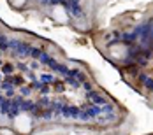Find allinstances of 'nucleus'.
<instances>
[{
  "label": "nucleus",
  "instance_id": "1",
  "mask_svg": "<svg viewBox=\"0 0 153 135\" xmlns=\"http://www.w3.org/2000/svg\"><path fill=\"white\" fill-rule=\"evenodd\" d=\"M86 97H88V98L93 102V105H104V104H107L106 98H104L102 95L95 93V91H88V93H86Z\"/></svg>",
  "mask_w": 153,
  "mask_h": 135
},
{
  "label": "nucleus",
  "instance_id": "2",
  "mask_svg": "<svg viewBox=\"0 0 153 135\" xmlns=\"http://www.w3.org/2000/svg\"><path fill=\"white\" fill-rule=\"evenodd\" d=\"M120 42H123L125 46H128V47H132V46L137 42V35L132 32V33H123L122 39H120Z\"/></svg>",
  "mask_w": 153,
  "mask_h": 135
},
{
  "label": "nucleus",
  "instance_id": "3",
  "mask_svg": "<svg viewBox=\"0 0 153 135\" xmlns=\"http://www.w3.org/2000/svg\"><path fill=\"white\" fill-rule=\"evenodd\" d=\"M9 109H11V100H2V104H0V112H2V114H9Z\"/></svg>",
  "mask_w": 153,
  "mask_h": 135
},
{
  "label": "nucleus",
  "instance_id": "4",
  "mask_svg": "<svg viewBox=\"0 0 153 135\" xmlns=\"http://www.w3.org/2000/svg\"><path fill=\"white\" fill-rule=\"evenodd\" d=\"M141 84H143L144 88H148L150 91H153V79H152V77H148V75H146V77H144V81H143Z\"/></svg>",
  "mask_w": 153,
  "mask_h": 135
},
{
  "label": "nucleus",
  "instance_id": "5",
  "mask_svg": "<svg viewBox=\"0 0 153 135\" xmlns=\"http://www.w3.org/2000/svg\"><path fill=\"white\" fill-rule=\"evenodd\" d=\"M30 55L33 56V58H41V55H42V51H41L39 47H33V49H30Z\"/></svg>",
  "mask_w": 153,
  "mask_h": 135
},
{
  "label": "nucleus",
  "instance_id": "6",
  "mask_svg": "<svg viewBox=\"0 0 153 135\" xmlns=\"http://www.w3.org/2000/svg\"><path fill=\"white\" fill-rule=\"evenodd\" d=\"M41 79H42V83H51V81H53V75L42 74V77H41Z\"/></svg>",
  "mask_w": 153,
  "mask_h": 135
},
{
  "label": "nucleus",
  "instance_id": "7",
  "mask_svg": "<svg viewBox=\"0 0 153 135\" xmlns=\"http://www.w3.org/2000/svg\"><path fill=\"white\" fill-rule=\"evenodd\" d=\"M4 72H5V74H11V72H13V65H11V63H5V65H4Z\"/></svg>",
  "mask_w": 153,
  "mask_h": 135
},
{
  "label": "nucleus",
  "instance_id": "8",
  "mask_svg": "<svg viewBox=\"0 0 153 135\" xmlns=\"http://www.w3.org/2000/svg\"><path fill=\"white\" fill-rule=\"evenodd\" d=\"M67 83H69V84H72V86H74V88H77V86H79V83H77L76 79H72V77H71V75H69V79H67Z\"/></svg>",
  "mask_w": 153,
  "mask_h": 135
},
{
  "label": "nucleus",
  "instance_id": "9",
  "mask_svg": "<svg viewBox=\"0 0 153 135\" xmlns=\"http://www.w3.org/2000/svg\"><path fill=\"white\" fill-rule=\"evenodd\" d=\"M21 93H23V95H28V93H30V88H23Z\"/></svg>",
  "mask_w": 153,
  "mask_h": 135
}]
</instances>
